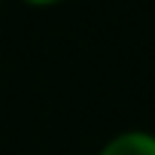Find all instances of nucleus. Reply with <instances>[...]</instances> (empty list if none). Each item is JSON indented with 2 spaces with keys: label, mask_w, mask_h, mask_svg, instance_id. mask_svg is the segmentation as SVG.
Segmentation results:
<instances>
[{
  "label": "nucleus",
  "mask_w": 155,
  "mask_h": 155,
  "mask_svg": "<svg viewBox=\"0 0 155 155\" xmlns=\"http://www.w3.org/2000/svg\"><path fill=\"white\" fill-rule=\"evenodd\" d=\"M97 155H155V137L143 128H131V131H119L116 137H110Z\"/></svg>",
  "instance_id": "f257e3e1"
},
{
  "label": "nucleus",
  "mask_w": 155,
  "mask_h": 155,
  "mask_svg": "<svg viewBox=\"0 0 155 155\" xmlns=\"http://www.w3.org/2000/svg\"><path fill=\"white\" fill-rule=\"evenodd\" d=\"M21 3H28V6H55L61 0H21Z\"/></svg>",
  "instance_id": "f03ea898"
}]
</instances>
